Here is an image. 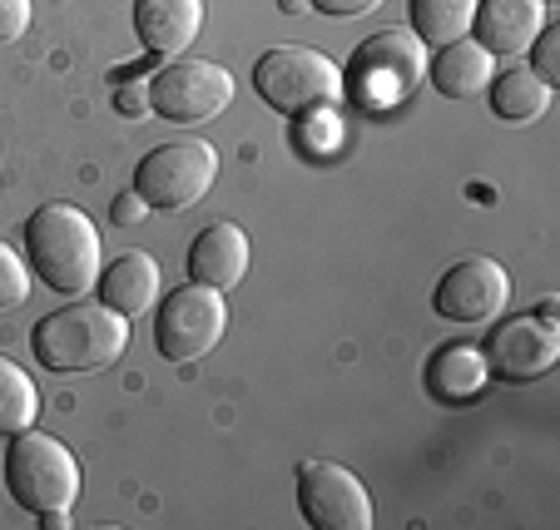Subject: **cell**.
Segmentation results:
<instances>
[{
    "mask_svg": "<svg viewBox=\"0 0 560 530\" xmlns=\"http://www.w3.org/2000/svg\"><path fill=\"white\" fill-rule=\"evenodd\" d=\"M25 254L31 268L55 293H90L100 283V228L74 203H40L25 219Z\"/></svg>",
    "mask_w": 560,
    "mask_h": 530,
    "instance_id": "cell-1",
    "label": "cell"
},
{
    "mask_svg": "<svg viewBox=\"0 0 560 530\" xmlns=\"http://www.w3.org/2000/svg\"><path fill=\"white\" fill-rule=\"evenodd\" d=\"M35 357L50 372H100L129 348V318L109 303H70L35 328Z\"/></svg>",
    "mask_w": 560,
    "mask_h": 530,
    "instance_id": "cell-2",
    "label": "cell"
},
{
    "mask_svg": "<svg viewBox=\"0 0 560 530\" xmlns=\"http://www.w3.org/2000/svg\"><path fill=\"white\" fill-rule=\"evenodd\" d=\"M427 80V45L412 31H377L352 50V64L342 74V90H348L358 105L368 109H392L402 105L417 85Z\"/></svg>",
    "mask_w": 560,
    "mask_h": 530,
    "instance_id": "cell-3",
    "label": "cell"
},
{
    "mask_svg": "<svg viewBox=\"0 0 560 530\" xmlns=\"http://www.w3.org/2000/svg\"><path fill=\"white\" fill-rule=\"evenodd\" d=\"M5 486H11L15 506H25L31 516L70 510L80 496V461L70 457L65 441L31 426V432H15L5 446Z\"/></svg>",
    "mask_w": 560,
    "mask_h": 530,
    "instance_id": "cell-4",
    "label": "cell"
},
{
    "mask_svg": "<svg viewBox=\"0 0 560 530\" xmlns=\"http://www.w3.org/2000/svg\"><path fill=\"white\" fill-rule=\"evenodd\" d=\"M254 90L278 115H307V109H332L342 90V70L323 50L307 45H278L254 64Z\"/></svg>",
    "mask_w": 560,
    "mask_h": 530,
    "instance_id": "cell-5",
    "label": "cell"
},
{
    "mask_svg": "<svg viewBox=\"0 0 560 530\" xmlns=\"http://www.w3.org/2000/svg\"><path fill=\"white\" fill-rule=\"evenodd\" d=\"M219 179V154L203 139H174V144L149 149L135 169V193L149 209L184 213L203 199Z\"/></svg>",
    "mask_w": 560,
    "mask_h": 530,
    "instance_id": "cell-6",
    "label": "cell"
},
{
    "mask_svg": "<svg viewBox=\"0 0 560 530\" xmlns=\"http://www.w3.org/2000/svg\"><path fill=\"white\" fill-rule=\"evenodd\" d=\"M233 105V74L209 60H174L149 80V109L170 125H209Z\"/></svg>",
    "mask_w": 560,
    "mask_h": 530,
    "instance_id": "cell-7",
    "label": "cell"
},
{
    "mask_svg": "<svg viewBox=\"0 0 560 530\" xmlns=\"http://www.w3.org/2000/svg\"><path fill=\"white\" fill-rule=\"evenodd\" d=\"M223 328H229V308H223L219 287L184 283L164 297V308L154 318V348L170 362H194L203 352L219 348Z\"/></svg>",
    "mask_w": 560,
    "mask_h": 530,
    "instance_id": "cell-8",
    "label": "cell"
},
{
    "mask_svg": "<svg viewBox=\"0 0 560 530\" xmlns=\"http://www.w3.org/2000/svg\"><path fill=\"white\" fill-rule=\"evenodd\" d=\"M298 510L313 530H368L372 496L362 476L338 461H303L298 467Z\"/></svg>",
    "mask_w": 560,
    "mask_h": 530,
    "instance_id": "cell-9",
    "label": "cell"
},
{
    "mask_svg": "<svg viewBox=\"0 0 560 530\" xmlns=\"http://www.w3.org/2000/svg\"><path fill=\"white\" fill-rule=\"evenodd\" d=\"M511 303V278L497 258H462L442 273L432 293V308L446 322H497Z\"/></svg>",
    "mask_w": 560,
    "mask_h": 530,
    "instance_id": "cell-10",
    "label": "cell"
},
{
    "mask_svg": "<svg viewBox=\"0 0 560 530\" xmlns=\"http://www.w3.org/2000/svg\"><path fill=\"white\" fill-rule=\"evenodd\" d=\"M481 352H487V367L497 377H506V382H536V377L556 372L560 332L550 322H540L536 313L530 318H506V322H497V332H491V342Z\"/></svg>",
    "mask_w": 560,
    "mask_h": 530,
    "instance_id": "cell-11",
    "label": "cell"
},
{
    "mask_svg": "<svg viewBox=\"0 0 560 530\" xmlns=\"http://www.w3.org/2000/svg\"><path fill=\"white\" fill-rule=\"evenodd\" d=\"M189 278L203 287H238L248 278V234L238 223H209L189 248Z\"/></svg>",
    "mask_w": 560,
    "mask_h": 530,
    "instance_id": "cell-12",
    "label": "cell"
},
{
    "mask_svg": "<svg viewBox=\"0 0 560 530\" xmlns=\"http://www.w3.org/2000/svg\"><path fill=\"white\" fill-rule=\"evenodd\" d=\"M546 25V0H476V45L491 55H516Z\"/></svg>",
    "mask_w": 560,
    "mask_h": 530,
    "instance_id": "cell-13",
    "label": "cell"
},
{
    "mask_svg": "<svg viewBox=\"0 0 560 530\" xmlns=\"http://www.w3.org/2000/svg\"><path fill=\"white\" fill-rule=\"evenodd\" d=\"M135 31L149 55H184L203 31V0H135Z\"/></svg>",
    "mask_w": 560,
    "mask_h": 530,
    "instance_id": "cell-14",
    "label": "cell"
},
{
    "mask_svg": "<svg viewBox=\"0 0 560 530\" xmlns=\"http://www.w3.org/2000/svg\"><path fill=\"white\" fill-rule=\"evenodd\" d=\"M100 303H109L125 318H139V313L154 308L159 297V263L144 254V248H125L109 268H100Z\"/></svg>",
    "mask_w": 560,
    "mask_h": 530,
    "instance_id": "cell-15",
    "label": "cell"
},
{
    "mask_svg": "<svg viewBox=\"0 0 560 530\" xmlns=\"http://www.w3.org/2000/svg\"><path fill=\"white\" fill-rule=\"evenodd\" d=\"M487 382H491V367H487V352L476 342H452V348H442L427 362V392L436 402H476L487 392Z\"/></svg>",
    "mask_w": 560,
    "mask_h": 530,
    "instance_id": "cell-16",
    "label": "cell"
},
{
    "mask_svg": "<svg viewBox=\"0 0 560 530\" xmlns=\"http://www.w3.org/2000/svg\"><path fill=\"white\" fill-rule=\"evenodd\" d=\"M491 74H497L491 70V50H481L476 40H452V45H442V55L432 64V85L446 99H476V95H487Z\"/></svg>",
    "mask_w": 560,
    "mask_h": 530,
    "instance_id": "cell-17",
    "label": "cell"
},
{
    "mask_svg": "<svg viewBox=\"0 0 560 530\" xmlns=\"http://www.w3.org/2000/svg\"><path fill=\"white\" fill-rule=\"evenodd\" d=\"M487 99L497 109V119H506V125H536L550 109V99H556V85H546L536 70H506L491 74Z\"/></svg>",
    "mask_w": 560,
    "mask_h": 530,
    "instance_id": "cell-18",
    "label": "cell"
},
{
    "mask_svg": "<svg viewBox=\"0 0 560 530\" xmlns=\"http://www.w3.org/2000/svg\"><path fill=\"white\" fill-rule=\"evenodd\" d=\"M476 21V0H412V35L422 45H452L466 40Z\"/></svg>",
    "mask_w": 560,
    "mask_h": 530,
    "instance_id": "cell-19",
    "label": "cell"
},
{
    "mask_svg": "<svg viewBox=\"0 0 560 530\" xmlns=\"http://www.w3.org/2000/svg\"><path fill=\"white\" fill-rule=\"evenodd\" d=\"M35 416H40V397H35V382L15 367L11 357H0V436L31 432Z\"/></svg>",
    "mask_w": 560,
    "mask_h": 530,
    "instance_id": "cell-20",
    "label": "cell"
},
{
    "mask_svg": "<svg viewBox=\"0 0 560 530\" xmlns=\"http://www.w3.org/2000/svg\"><path fill=\"white\" fill-rule=\"evenodd\" d=\"M25 297H31V273H25L21 254H15V248L0 238V313H5V308H21Z\"/></svg>",
    "mask_w": 560,
    "mask_h": 530,
    "instance_id": "cell-21",
    "label": "cell"
},
{
    "mask_svg": "<svg viewBox=\"0 0 560 530\" xmlns=\"http://www.w3.org/2000/svg\"><path fill=\"white\" fill-rule=\"evenodd\" d=\"M526 50H530V70H536L546 85H560V25H540V35Z\"/></svg>",
    "mask_w": 560,
    "mask_h": 530,
    "instance_id": "cell-22",
    "label": "cell"
},
{
    "mask_svg": "<svg viewBox=\"0 0 560 530\" xmlns=\"http://www.w3.org/2000/svg\"><path fill=\"white\" fill-rule=\"evenodd\" d=\"M31 31V0H0V45L21 40Z\"/></svg>",
    "mask_w": 560,
    "mask_h": 530,
    "instance_id": "cell-23",
    "label": "cell"
},
{
    "mask_svg": "<svg viewBox=\"0 0 560 530\" xmlns=\"http://www.w3.org/2000/svg\"><path fill=\"white\" fill-rule=\"evenodd\" d=\"M115 109H119V115H125V119L144 115V109H149V80H135V85L115 90Z\"/></svg>",
    "mask_w": 560,
    "mask_h": 530,
    "instance_id": "cell-24",
    "label": "cell"
},
{
    "mask_svg": "<svg viewBox=\"0 0 560 530\" xmlns=\"http://www.w3.org/2000/svg\"><path fill=\"white\" fill-rule=\"evenodd\" d=\"M323 15H368V11H377L382 0H313Z\"/></svg>",
    "mask_w": 560,
    "mask_h": 530,
    "instance_id": "cell-25",
    "label": "cell"
},
{
    "mask_svg": "<svg viewBox=\"0 0 560 530\" xmlns=\"http://www.w3.org/2000/svg\"><path fill=\"white\" fill-rule=\"evenodd\" d=\"M109 213H115V223H139L149 213V203L139 199V193H129V199H115V209Z\"/></svg>",
    "mask_w": 560,
    "mask_h": 530,
    "instance_id": "cell-26",
    "label": "cell"
},
{
    "mask_svg": "<svg viewBox=\"0 0 560 530\" xmlns=\"http://www.w3.org/2000/svg\"><path fill=\"white\" fill-rule=\"evenodd\" d=\"M556 313H560V303H556V297H540L536 318H540V322H550V328H556Z\"/></svg>",
    "mask_w": 560,
    "mask_h": 530,
    "instance_id": "cell-27",
    "label": "cell"
}]
</instances>
